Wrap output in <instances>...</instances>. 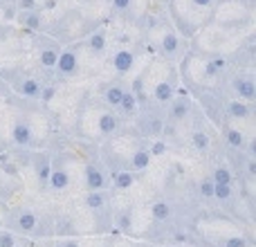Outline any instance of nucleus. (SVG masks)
<instances>
[{
  "mask_svg": "<svg viewBox=\"0 0 256 247\" xmlns=\"http://www.w3.org/2000/svg\"><path fill=\"white\" fill-rule=\"evenodd\" d=\"M99 158L110 173L128 171L135 176H142L153 162L148 142L142 140L130 124H126L120 132L99 144Z\"/></svg>",
  "mask_w": 256,
  "mask_h": 247,
  "instance_id": "1",
  "label": "nucleus"
},
{
  "mask_svg": "<svg viewBox=\"0 0 256 247\" xmlns=\"http://www.w3.org/2000/svg\"><path fill=\"white\" fill-rule=\"evenodd\" d=\"M176 66L182 90H186L191 97H198L207 90H220L230 61L220 56H207V54L186 50L184 56Z\"/></svg>",
  "mask_w": 256,
  "mask_h": 247,
  "instance_id": "2",
  "label": "nucleus"
},
{
  "mask_svg": "<svg viewBox=\"0 0 256 247\" xmlns=\"http://www.w3.org/2000/svg\"><path fill=\"white\" fill-rule=\"evenodd\" d=\"M124 126H126V122L122 120L112 108L104 106L99 99H94L92 90H90L88 99L81 104L79 112H76L74 126H72V130L68 132V135L99 146L104 140H108V137H112L115 132H120Z\"/></svg>",
  "mask_w": 256,
  "mask_h": 247,
  "instance_id": "3",
  "label": "nucleus"
},
{
  "mask_svg": "<svg viewBox=\"0 0 256 247\" xmlns=\"http://www.w3.org/2000/svg\"><path fill=\"white\" fill-rule=\"evenodd\" d=\"M142 45L150 56H158L166 63H178L189 50V40H184L176 32L162 2L155 7V12L150 14L148 20L142 27Z\"/></svg>",
  "mask_w": 256,
  "mask_h": 247,
  "instance_id": "4",
  "label": "nucleus"
},
{
  "mask_svg": "<svg viewBox=\"0 0 256 247\" xmlns=\"http://www.w3.org/2000/svg\"><path fill=\"white\" fill-rule=\"evenodd\" d=\"M252 38H256V30H225L214 22H207L189 38V50L207 54V56L230 58Z\"/></svg>",
  "mask_w": 256,
  "mask_h": 247,
  "instance_id": "5",
  "label": "nucleus"
},
{
  "mask_svg": "<svg viewBox=\"0 0 256 247\" xmlns=\"http://www.w3.org/2000/svg\"><path fill=\"white\" fill-rule=\"evenodd\" d=\"M150 54L142 43H112L106 56L104 70L99 76H112V79L130 81L140 74V70L148 63Z\"/></svg>",
  "mask_w": 256,
  "mask_h": 247,
  "instance_id": "6",
  "label": "nucleus"
},
{
  "mask_svg": "<svg viewBox=\"0 0 256 247\" xmlns=\"http://www.w3.org/2000/svg\"><path fill=\"white\" fill-rule=\"evenodd\" d=\"M0 79L4 81L9 94H14L16 99H22V102H40L45 94V88L50 84V79H45L36 68L30 66V61L22 63V66L2 70Z\"/></svg>",
  "mask_w": 256,
  "mask_h": 247,
  "instance_id": "7",
  "label": "nucleus"
},
{
  "mask_svg": "<svg viewBox=\"0 0 256 247\" xmlns=\"http://www.w3.org/2000/svg\"><path fill=\"white\" fill-rule=\"evenodd\" d=\"M94 30H97V25H92V22L81 14L79 7H66L52 16V20L45 27V34L56 38L61 45H72V43L84 40L86 36Z\"/></svg>",
  "mask_w": 256,
  "mask_h": 247,
  "instance_id": "8",
  "label": "nucleus"
},
{
  "mask_svg": "<svg viewBox=\"0 0 256 247\" xmlns=\"http://www.w3.org/2000/svg\"><path fill=\"white\" fill-rule=\"evenodd\" d=\"M209 22L225 30H256V0H216Z\"/></svg>",
  "mask_w": 256,
  "mask_h": 247,
  "instance_id": "9",
  "label": "nucleus"
},
{
  "mask_svg": "<svg viewBox=\"0 0 256 247\" xmlns=\"http://www.w3.org/2000/svg\"><path fill=\"white\" fill-rule=\"evenodd\" d=\"M164 12H166L171 25L176 27V32L184 40H189L200 27H204L209 22V14L204 9L196 7L191 0H164L162 2Z\"/></svg>",
  "mask_w": 256,
  "mask_h": 247,
  "instance_id": "10",
  "label": "nucleus"
},
{
  "mask_svg": "<svg viewBox=\"0 0 256 247\" xmlns=\"http://www.w3.org/2000/svg\"><path fill=\"white\" fill-rule=\"evenodd\" d=\"M61 48L63 45L58 43L56 38H52L50 34L40 32V34H34L32 36V45H30V66L36 68L45 79L52 81V72H54V66H56V58L61 54Z\"/></svg>",
  "mask_w": 256,
  "mask_h": 247,
  "instance_id": "11",
  "label": "nucleus"
},
{
  "mask_svg": "<svg viewBox=\"0 0 256 247\" xmlns=\"http://www.w3.org/2000/svg\"><path fill=\"white\" fill-rule=\"evenodd\" d=\"M220 90H222V94H227L232 99L256 104V70L230 66L225 72Z\"/></svg>",
  "mask_w": 256,
  "mask_h": 247,
  "instance_id": "12",
  "label": "nucleus"
},
{
  "mask_svg": "<svg viewBox=\"0 0 256 247\" xmlns=\"http://www.w3.org/2000/svg\"><path fill=\"white\" fill-rule=\"evenodd\" d=\"M164 108L158 106H140L137 115L130 120V126L135 128V132L146 142L162 140L164 132Z\"/></svg>",
  "mask_w": 256,
  "mask_h": 247,
  "instance_id": "13",
  "label": "nucleus"
},
{
  "mask_svg": "<svg viewBox=\"0 0 256 247\" xmlns=\"http://www.w3.org/2000/svg\"><path fill=\"white\" fill-rule=\"evenodd\" d=\"M222 115H225V122L256 124V104L240 102V99H232V97L225 94V102H222Z\"/></svg>",
  "mask_w": 256,
  "mask_h": 247,
  "instance_id": "14",
  "label": "nucleus"
},
{
  "mask_svg": "<svg viewBox=\"0 0 256 247\" xmlns=\"http://www.w3.org/2000/svg\"><path fill=\"white\" fill-rule=\"evenodd\" d=\"M50 247H84L81 236H52L48 240Z\"/></svg>",
  "mask_w": 256,
  "mask_h": 247,
  "instance_id": "15",
  "label": "nucleus"
},
{
  "mask_svg": "<svg viewBox=\"0 0 256 247\" xmlns=\"http://www.w3.org/2000/svg\"><path fill=\"white\" fill-rule=\"evenodd\" d=\"M191 2H194L196 7L204 9V12H212V9H214V4H216V0H191Z\"/></svg>",
  "mask_w": 256,
  "mask_h": 247,
  "instance_id": "16",
  "label": "nucleus"
},
{
  "mask_svg": "<svg viewBox=\"0 0 256 247\" xmlns=\"http://www.w3.org/2000/svg\"><path fill=\"white\" fill-rule=\"evenodd\" d=\"M7 92H9V90H7V86H4V81L0 79V102H2V99H4V94H7Z\"/></svg>",
  "mask_w": 256,
  "mask_h": 247,
  "instance_id": "17",
  "label": "nucleus"
}]
</instances>
